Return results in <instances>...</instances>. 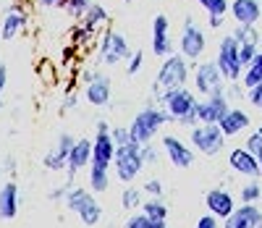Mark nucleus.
Segmentation results:
<instances>
[{
    "label": "nucleus",
    "mask_w": 262,
    "mask_h": 228,
    "mask_svg": "<svg viewBox=\"0 0 262 228\" xmlns=\"http://www.w3.org/2000/svg\"><path fill=\"white\" fill-rule=\"evenodd\" d=\"M189 74H191V63H189L181 53H173V55L163 58L160 71H158L155 81H152V89H149V92H152V100H149V102L160 105V100H163L168 92L186 87Z\"/></svg>",
    "instance_id": "1"
},
{
    "label": "nucleus",
    "mask_w": 262,
    "mask_h": 228,
    "mask_svg": "<svg viewBox=\"0 0 262 228\" xmlns=\"http://www.w3.org/2000/svg\"><path fill=\"white\" fill-rule=\"evenodd\" d=\"M170 123V116H168V110L155 105V102H149L144 105L134 118H131L128 123V131H131V139H134L137 144H149L155 136L160 134V129Z\"/></svg>",
    "instance_id": "2"
},
{
    "label": "nucleus",
    "mask_w": 262,
    "mask_h": 228,
    "mask_svg": "<svg viewBox=\"0 0 262 228\" xmlns=\"http://www.w3.org/2000/svg\"><path fill=\"white\" fill-rule=\"evenodd\" d=\"M66 210H71L86 228H95L102 220V204L97 202L92 189H84V186H71L69 194H66Z\"/></svg>",
    "instance_id": "3"
},
{
    "label": "nucleus",
    "mask_w": 262,
    "mask_h": 228,
    "mask_svg": "<svg viewBox=\"0 0 262 228\" xmlns=\"http://www.w3.org/2000/svg\"><path fill=\"white\" fill-rule=\"evenodd\" d=\"M81 95L92 108H111L113 100V81L97 68H81L79 74Z\"/></svg>",
    "instance_id": "4"
},
{
    "label": "nucleus",
    "mask_w": 262,
    "mask_h": 228,
    "mask_svg": "<svg viewBox=\"0 0 262 228\" xmlns=\"http://www.w3.org/2000/svg\"><path fill=\"white\" fill-rule=\"evenodd\" d=\"M128 58H131V45H128L126 34H121L113 27H107L97 39V63L113 68L116 63L128 60Z\"/></svg>",
    "instance_id": "5"
},
{
    "label": "nucleus",
    "mask_w": 262,
    "mask_h": 228,
    "mask_svg": "<svg viewBox=\"0 0 262 228\" xmlns=\"http://www.w3.org/2000/svg\"><path fill=\"white\" fill-rule=\"evenodd\" d=\"M226 139L228 136L221 131L217 123H200L189 131V144L194 147V152H200L205 157H215L221 155L223 147H226Z\"/></svg>",
    "instance_id": "6"
},
{
    "label": "nucleus",
    "mask_w": 262,
    "mask_h": 228,
    "mask_svg": "<svg viewBox=\"0 0 262 228\" xmlns=\"http://www.w3.org/2000/svg\"><path fill=\"white\" fill-rule=\"evenodd\" d=\"M113 171L116 178L123 181V184H134V178L144 171V157H142V144L131 142L116 150V160H113Z\"/></svg>",
    "instance_id": "7"
},
{
    "label": "nucleus",
    "mask_w": 262,
    "mask_h": 228,
    "mask_svg": "<svg viewBox=\"0 0 262 228\" xmlns=\"http://www.w3.org/2000/svg\"><path fill=\"white\" fill-rule=\"evenodd\" d=\"M194 89L202 97H215V95H226L228 81L221 74L215 60H202L194 66Z\"/></svg>",
    "instance_id": "8"
},
{
    "label": "nucleus",
    "mask_w": 262,
    "mask_h": 228,
    "mask_svg": "<svg viewBox=\"0 0 262 228\" xmlns=\"http://www.w3.org/2000/svg\"><path fill=\"white\" fill-rule=\"evenodd\" d=\"M215 63L221 68V74L226 76V81H242L244 76V66H242V55H238V42L233 34H226L217 42V55Z\"/></svg>",
    "instance_id": "9"
},
{
    "label": "nucleus",
    "mask_w": 262,
    "mask_h": 228,
    "mask_svg": "<svg viewBox=\"0 0 262 228\" xmlns=\"http://www.w3.org/2000/svg\"><path fill=\"white\" fill-rule=\"evenodd\" d=\"M205 50H207V34H205V29L196 24L194 16H186L181 37H179V53L189 63H194V60H200L205 55Z\"/></svg>",
    "instance_id": "10"
},
{
    "label": "nucleus",
    "mask_w": 262,
    "mask_h": 228,
    "mask_svg": "<svg viewBox=\"0 0 262 228\" xmlns=\"http://www.w3.org/2000/svg\"><path fill=\"white\" fill-rule=\"evenodd\" d=\"M196 102H200V100L194 97L191 89L181 87V89H173V92H168V95L160 100V108L168 110V116H170L173 123H179V121H184V118L189 116V113L196 110Z\"/></svg>",
    "instance_id": "11"
},
{
    "label": "nucleus",
    "mask_w": 262,
    "mask_h": 228,
    "mask_svg": "<svg viewBox=\"0 0 262 228\" xmlns=\"http://www.w3.org/2000/svg\"><path fill=\"white\" fill-rule=\"evenodd\" d=\"M76 144V136H71L69 131H60L55 144L45 152V157H42V165H45V171H66V165H69V155Z\"/></svg>",
    "instance_id": "12"
},
{
    "label": "nucleus",
    "mask_w": 262,
    "mask_h": 228,
    "mask_svg": "<svg viewBox=\"0 0 262 228\" xmlns=\"http://www.w3.org/2000/svg\"><path fill=\"white\" fill-rule=\"evenodd\" d=\"M163 152H165V157L170 160L173 168H191L194 165V157H196L194 147L186 144L181 136H173V134H165L163 136Z\"/></svg>",
    "instance_id": "13"
},
{
    "label": "nucleus",
    "mask_w": 262,
    "mask_h": 228,
    "mask_svg": "<svg viewBox=\"0 0 262 228\" xmlns=\"http://www.w3.org/2000/svg\"><path fill=\"white\" fill-rule=\"evenodd\" d=\"M92 150H95V142L90 139V136H81V139H76L71 155H69V165H66V171H69V178H66V184L74 186V178L76 173H81L84 168H90L92 163Z\"/></svg>",
    "instance_id": "14"
},
{
    "label": "nucleus",
    "mask_w": 262,
    "mask_h": 228,
    "mask_svg": "<svg viewBox=\"0 0 262 228\" xmlns=\"http://www.w3.org/2000/svg\"><path fill=\"white\" fill-rule=\"evenodd\" d=\"M92 142H95V150H92V163L90 168H97V171H111L113 160H116V142H113V136L111 131H100L92 136Z\"/></svg>",
    "instance_id": "15"
},
{
    "label": "nucleus",
    "mask_w": 262,
    "mask_h": 228,
    "mask_svg": "<svg viewBox=\"0 0 262 228\" xmlns=\"http://www.w3.org/2000/svg\"><path fill=\"white\" fill-rule=\"evenodd\" d=\"M233 105L226 95H215V97H205L196 102V116H200V123H221Z\"/></svg>",
    "instance_id": "16"
},
{
    "label": "nucleus",
    "mask_w": 262,
    "mask_h": 228,
    "mask_svg": "<svg viewBox=\"0 0 262 228\" xmlns=\"http://www.w3.org/2000/svg\"><path fill=\"white\" fill-rule=\"evenodd\" d=\"M152 53L158 58L173 55V39H170V18L165 13H158L152 18Z\"/></svg>",
    "instance_id": "17"
},
{
    "label": "nucleus",
    "mask_w": 262,
    "mask_h": 228,
    "mask_svg": "<svg viewBox=\"0 0 262 228\" xmlns=\"http://www.w3.org/2000/svg\"><path fill=\"white\" fill-rule=\"evenodd\" d=\"M29 27V11L24 6H11L3 16V21H0V39H16L21 32H24Z\"/></svg>",
    "instance_id": "18"
},
{
    "label": "nucleus",
    "mask_w": 262,
    "mask_h": 228,
    "mask_svg": "<svg viewBox=\"0 0 262 228\" xmlns=\"http://www.w3.org/2000/svg\"><path fill=\"white\" fill-rule=\"evenodd\" d=\"M205 208H207V213L215 215L217 220H226V218L233 215L236 202H233V194H231V192H226L223 186H215V189H210V192L205 194Z\"/></svg>",
    "instance_id": "19"
},
{
    "label": "nucleus",
    "mask_w": 262,
    "mask_h": 228,
    "mask_svg": "<svg viewBox=\"0 0 262 228\" xmlns=\"http://www.w3.org/2000/svg\"><path fill=\"white\" fill-rule=\"evenodd\" d=\"M228 165H231L233 173L247 176V178H259V176H262L257 155H252L247 147H233V150L228 152Z\"/></svg>",
    "instance_id": "20"
},
{
    "label": "nucleus",
    "mask_w": 262,
    "mask_h": 228,
    "mask_svg": "<svg viewBox=\"0 0 262 228\" xmlns=\"http://www.w3.org/2000/svg\"><path fill=\"white\" fill-rule=\"evenodd\" d=\"M231 16L242 27H257L262 18V0H231Z\"/></svg>",
    "instance_id": "21"
},
{
    "label": "nucleus",
    "mask_w": 262,
    "mask_h": 228,
    "mask_svg": "<svg viewBox=\"0 0 262 228\" xmlns=\"http://www.w3.org/2000/svg\"><path fill=\"white\" fill-rule=\"evenodd\" d=\"M223 228H262V210L257 204H242L223 220Z\"/></svg>",
    "instance_id": "22"
},
{
    "label": "nucleus",
    "mask_w": 262,
    "mask_h": 228,
    "mask_svg": "<svg viewBox=\"0 0 262 228\" xmlns=\"http://www.w3.org/2000/svg\"><path fill=\"white\" fill-rule=\"evenodd\" d=\"M18 215V186L16 181L0 184V220H13Z\"/></svg>",
    "instance_id": "23"
},
{
    "label": "nucleus",
    "mask_w": 262,
    "mask_h": 228,
    "mask_svg": "<svg viewBox=\"0 0 262 228\" xmlns=\"http://www.w3.org/2000/svg\"><path fill=\"white\" fill-rule=\"evenodd\" d=\"M217 126H221V131H223L226 136H238L242 131H247V129L252 126V118H249V113H247L244 108H231L228 116L217 123Z\"/></svg>",
    "instance_id": "24"
},
{
    "label": "nucleus",
    "mask_w": 262,
    "mask_h": 228,
    "mask_svg": "<svg viewBox=\"0 0 262 228\" xmlns=\"http://www.w3.org/2000/svg\"><path fill=\"white\" fill-rule=\"evenodd\" d=\"M107 21H111V13H107L105 6H100L97 0H92V6L86 8V13L81 16L79 24H84L86 29H92L97 34V32H105L107 29Z\"/></svg>",
    "instance_id": "25"
},
{
    "label": "nucleus",
    "mask_w": 262,
    "mask_h": 228,
    "mask_svg": "<svg viewBox=\"0 0 262 228\" xmlns=\"http://www.w3.org/2000/svg\"><path fill=\"white\" fill-rule=\"evenodd\" d=\"M97 39H100V37H97L92 29H86L84 24H79V21L69 29V45H74L76 50H86V48H90L92 42H97Z\"/></svg>",
    "instance_id": "26"
},
{
    "label": "nucleus",
    "mask_w": 262,
    "mask_h": 228,
    "mask_svg": "<svg viewBox=\"0 0 262 228\" xmlns=\"http://www.w3.org/2000/svg\"><path fill=\"white\" fill-rule=\"evenodd\" d=\"M86 181H90V186L95 194H102L111 189V171H97V168H90V173H86Z\"/></svg>",
    "instance_id": "27"
},
{
    "label": "nucleus",
    "mask_w": 262,
    "mask_h": 228,
    "mask_svg": "<svg viewBox=\"0 0 262 228\" xmlns=\"http://www.w3.org/2000/svg\"><path fill=\"white\" fill-rule=\"evenodd\" d=\"M142 194H144L142 189H137V186L128 184V186L121 192V208L128 210V213H131V210H142V204H144V197H142Z\"/></svg>",
    "instance_id": "28"
},
{
    "label": "nucleus",
    "mask_w": 262,
    "mask_h": 228,
    "mask_svg": "<svg viewBox=\"0 0 262 228\" xmlns=\"http://www.w3.org/2000/svg\"><path fill=\"white\" fill-rule=\"evenodd\" d=\"M259 81H262V50L257 53V58L252 60V66L244 68V76H242L244 89H252V87H257Z\"/></svg>",
    "instance_id": "29"
},
{
    "label": "nucleus",
    "mask_w": 262,
    "mask_h": 228,
    "mask_svg": "<svg viewBox=\"0 0 262 228\" xmlns=\"http://www.w3.org/2000/svg\"><path fill=\"white\" fill-rule=\"evenodd\" d=\"M142 213H144L149 220H168V204H165L163 199H144Z\"/></svg>",
    "instance_id": "30"
},
{
    "label": "nucleus",
    "mask_w": 262,
    "mask_h": 228,
    "mask_svg": "<svg viewBox=\"0 0 262 228\" xmlns=\"http://www.w3.org/2000/svg\"><path fill=\"white\" fill-rule=\"evenodd\" d=\"M231 34L236 37L238 45H259V32H257V27H242V24H236Z\"/></svg>",
    "instance_id": "31"
},
{
    "label": "nucleus",
    "mask_w": 262,
    "mask_h": 228,
    "mask_svg": "<svg viewBox=\"0 0 262 228\" xmlns=\"http://www.w3.org/2000/svg\"><path fill=\"white\" fill-rule=\"evenodd\" d=\"M262 199V184L257 178H249V184L242 186V204H257Z\"/></svg>",
    "instance_id": "32"
},
{
    "label": "nucleus",
    "mask_w": 262,
    "mask_h": 228,
    "mask_svg": "<svg viewBox=\"0 0 262 228\" xmlns=\"http://www.w3.org/2000/svg\"><path fill=\"white\" fill-rule=\"evenodd\" d=\"M200 8L207 11V16H226L231 13V0H200Z\"/></svg>",
    "instance_id": "33"
},
{
    "label": "nucleus",
    "mask_w": 262,
    "mask_h": 228,
    "mask_svg": "<svg viewBox=\"0 0 262 228\" xmlns=\"http://www.w3.org/2000/svg\"><path fill=\"white\" fill-rule=\"evenodd\" d=\"M92 6V0H66V11L74 21H81V16L86 13V8Z\"/></svg>",
    "instance_id": "34"
},
{
    "label": "nucleus",
    "mask_w": 262,
    "mask_h": 228,
    "mask_svg": "<svg viewBox=\"0 0 262 228\" xmlns=\"http://www.w3.org/2000/svg\"><path fill=\"white\" fill-rule=\"evenodd\" d=\"M144 66V50H134L131 58L126 60V76H137Z\"/></svg>",
    "instance_id": "35"
},
{
    "label": "nucleus",
    "mask_w": 262,
    "mask_h": 228,
    "mask_svg": "<svg viewBox=\"0 0 262 228\" xmlns=\"http://www.w3.org/2000/svg\"><path fill=\"white\" fill-rule=\"evenodd\" d=\"M142 192H144L149 199H163V194H165V186H163V181H160V178H149V181H144Z\"/></svg>",
    "instance_id": "36"
},
{
    "label": "nucleus",
    "mask_w": 262,
    "mask_h": 228,
    "mask_svg": "<svg viewBox=\"0 0 262 228\" xmlns=\"http://www.w3.org/2000/svg\"><path fill=\"white\" fill-rule=\"evenodd\" d=\"M262 48L259 45H238V55H242V66L244 68H249L252 66V60L257 58V53H259Z\"/></svg>",
    "instance_id": "37"
},
{
    "label": "nucleus",
    "mask_w": 262,
    "mask_h": 228,
    "mask_svg": "<svg viewBox=\"0 0 262 228\" xmlns=\"http://www.w3.org/2000/svg\"><path fill=\"white\" fill-rule=\"evenodd\" d=\"M111 136H113L116 147H123V144H131V142H134V139H131L128 126H113V129H111Z\"/></svg>",
    "instance_id": "38"
},
{
    "label": "nucleus",
    "mask_w": 262,
    "mask_h": 228,
    "mask_svg": "<svg viewBox=\"0 0 262 228\" xmlns=\"http://www.w3.org/2000/svg\"><path fill=\"white\" fill-rule=\"evenodd\" d=\"M163 150V147H160ZM160 150L155 144H142V157H144V165H158L160 163Z\"/></svg>",
    "instance_id": "39"
},
{
    "label": "nucleus",
    "mask_w": 262,
    "mask_h": 228,
    "mask_svg": "<svg viewBox=\"0 0 262 228\" xmlns=\"http://www.w3.org/2000/svg\"><path fill=\"white\" fill-rule=\"evenodd\" d=\"M226 97H228V100H244V97H247V89H244V84H242V81H228Z\"/></svg>",
    "instance_id": "40"
},
{
    "label": "nucleus",
    "mask_w": 262,
    "mask_h": 228,
    "mask_svg": "<svg viewBox=\"0 0 262 228\" xmlns=\"http://www.w3.org/2000/svg\"><path fill=\"white\" fill-rule=\"evenodd\" d=\"M76 102H79V95L76 92H66V97H63V102L58 108V116H66L69 110H76Z\"/></svg>",
    "instance_id": "41"
},
{
    "label": "nucleus",
    "mask_w": 262,
    "mask_h": 228,
    "mask_svg": "<svg viewBox=\"0 0 262 228\" xmlns=\"http://www.w3.org/2000/svg\"><path fill=\"white\" fill-rule=\"evenodd\" d=\"M123 228H149V218L144 213H134V215H128Z\"/></svg>",
    "instance_id": "42"
},
{
    "label": "nucleus",
    "mask_w": 262,
    "mask_h": 228,
    "mask_svg": "<svg viewBox=\"0 0 262 228\" xmlns=\"http://www.w3.org/2000/svg\"><path fill=\"white\" fill-rule=\"evenodd\" d=\"M34 6L39 11H66V0H34Z\"/></svg>",
    "instance_id": "43"
},
{
    "label": "nucleus",
    "mask_w": 262,
    "mask_h": 228,
    "mask_svg": "<svg viewBox=\"0 0 262 228\" xmlns=\"http://www.w3.org/2000/svg\"><path fill=\"white\" fill-rule=\"evenodd\" d=\"M244 147H247L252 155H259V152H262V136H259L257 131H252V134L247 136V144H244Z\"/></svg>",
    "instance_id": "44"
},
{
    "label": "nucleus",
    "mask_w": 262,
    "mask_h": 228,
    "mask_svg": "<svg viewBox=\"0 0 262 228\" xmlns=\"http://www.w3.org/2000/svg\"><path fill=\"white\" fill-rule=\"evenodd\" d=\"M247 100H249V105H254V108H262V81H259L257 87L247 89Z\"/></svg>",
    "instance_id": "45"
},
{
    "label": "nucleus",
    "mask_w": 262,
    "mask_h": 228,
    "mask_svg": "<svg viewBox=\"0 0 262 228\" xmlns=\"http://www.w3.org/2000/svg\"><path fill=\"white\" fill-rule=\"evenodd\" d=\"M6 87H8V66H6V63H0V110L6 108V102H3Z\"/></svg>",
    "instance_id": "46"
},
{
    "label": "nucleus",
    "mask_w": 262,
    "mask_h": 228,
    "mask_svg": "<svg viewBox=\"0 0 262 228\" xmlns=\"http://www.w3.org/2000/svg\"><path fill=\"white\" fill-rule=\"evenodd\" d=\"M194 228H221V220H217L215 215H210V213H207V215H202L200 220H196V225H194Z\"/></svg>",
    "instance_id": "47"
},
{
    "label": "nucleus",
    "mask_w": 262,
    "mask_h": 228,
    "mask_svg": "<svg viewBox=\"0 0 262 228\" xmlns=\"http://www.w3.org/2000/svg\"><path fill=\"white\" fill-rule=\"evenodd\" d=\"M226 24V16H207V27L210 29H221Z\"/></svg>",
    "instance_id": "48"
},
{
    "label": "nucleus",
    "mask_w": 262,
    "mask_h": 228,
    "mask_svg": "<svg viewBox=\"0 0 262 228\" xmlns=\"http://www.w3.org/2000/svg\"><path fill=\"white\" fill-rule=\"evenodd\" d=\"M111 129H113V126H111V123H107L105 118H100V121L95 123V134H100V131H111Z\"/></svg>",
    "instance_id": "49"
},
{
    "label": "nucleus",
    "mask_w": 262,
    "mask_h": 228,
    "mask_svg": "<svg viewBox=\"0 0 262 228\" xmlns=\"http://www.w3.org/2000/svg\"><path fill=\"white\" fill-rule=\"evenodd\" d=\"M149 228H168V220H149Z\"/></svg>",
    "instance_id": "50"
},
{
    "label": "nucleus",
    "mask_w": 262,
    "mask_h": 228,
    "mask_svg": "<svg viewBox=\"0 0 262 228\" xmlns=\"http://www.w3.org/2000/svg\"><path fill=\"white\" fill-rule=\"evenodd\" d=\"M257 160H259V171H262V152L257 155Z\"/></svg>",
    "instance_id": "51"
},
{
    "label": "nucleus",
    "mask_w": 262,
    "mask_h": 228,
    "mask_svg": "<svg viewBox=\"0 0 262 228\" xmlns=\"http://www.w3.org/2000/svg\"><path fill=\"white\" fill-rule=\"evenodd\" d=\"M257 134H259V136H262V123H259V126H257Z\"/></svg>",
    "instance_id": "52"
},
{
    "label": "nucleus",
    "mask_w": 262,
    "mask_h": 228,
    "mask_svg": "<svg viewBox=\"0 0 262 228\" xmlns=\"http://www.w3.org/2000/svg\"><path fill=\"white\" fill-rule=\"evenodd\" d=\"M0 178H3V171H0Z\"/></svg>",
    "instance_id": "53"
},
{
    "label": "nucleus",
    "mask_w": 262,
    "mask_h": 228,
    "mask_svg": "<svg viewBox=\"0 0 262 228\" xmlns=\"http://www.w3.org/2000/svg\"><path fill=\"white\" fill-rule=\"evenodd\" d=\"M123 3H131V0H123Z\"/></svg>",
    "instance_id": "54"
},
{
    "label": "nucleus",
    "mask_w": 262,
    "mask_h": 228,
    "mask_svg": "<svg viewBox=\"0 0 262 228\" xmlns=\"http://www.w3.org/2000/svg\"><path fill=\"white\" fill-rule=\"evenodd\" d=\"M259 110H262V108H259Z\"/></svg>",
    "instance_id": "55"
}]
</instances>
